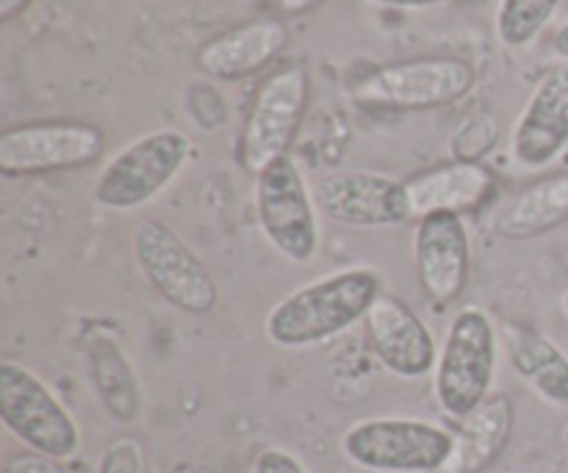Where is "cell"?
<instances>
[{
  "label": "cell",
  "mask_w": 568,
  "mask_h": 473,
  "mask_svg": "<svg viewBox=\"0 0 568 473\" xmlns=\"http://www.w3.org/2000/svg\"><path fill=\"white\" fill-rule=\"evenodd\" d=\"M383 297V277L366 266L333 271L286 294L264 321V332L281 349H308L333 341L366 319Z\"/></svg>",
  "instance_id": "obj_1"
},
{
  "label": "cell",
  "mask_w": 568,
  "mask_h": 473,
  "mask_svg": "<svg viewBox=\"0 0 568 473\" xmlns=\"http://www.w3.org/2000/svg\"><path fill=\"white\" fill-rule=\"evenodd\" d=\"M497 371V330L480 308H466L449 321L433 371L436 402L453 421H464L491 397Z\"/></svg>",
  "instance_id": "obj_2"
},
{
  "label": "cell",
  "mask_w": 568,
  "mask_h": 473,
  "mask_svg": "<svg viewBox=\"0 0 568 473\" xmlns=\"http://www.w3.org/2000/svg\"><path fill=\"white\" fill-rule=\"evenodd\" d=\"M131 253L150 288L183 316H211L220 288L209 266L164 222L144 216L131 236Z\"/></svg>",
  "instance_id": "obj_3"
},
{
  "label": "cell",
  "mask_w": 568,
  "mask_h": 473,
  "mask_svg": "<svg viewBox=\"0 0 568 473\" xmlns=\"http://www.w3.org/2000/svg\"><path fill=\"white\" fill-rule=\"evenodd\" d=\"M455 432L422 419H366L342 435V454L369 473H442Z\"/></svg>",
  "instance_id": "obj_4"
},
{
  "label": "cell",
  "mask_w": 568,
  "mask_h": 473,
  "mask_svg": "<svg viewBox=\"0 0 568 473\" xmlns=\"http://www.w3.org/2000/svg\"><path fill=\"white\" fill-rule=\"evenodd\" d=\"M0 421L28 449L50 460H72L81 430L48 382L22 363L0 360Z\"/></svg>",
  "instance_id": "obj_5"
},
{
  "label": "cell",
  "mask_w": 568,
  "mask_h": 473,
  "mask_svg": "<svg viewBox=\"0 0 568 473\" xmlns=\"http://www.w3.org/2000/svg\"><path fill=\"white\" fill-rule=\"evenodd\" d=\"M192 153V138L175 127L144 133L103 166L94 183V199L122 214L142 208L186 169Z\"/></svg>",
  "instance_id": "obj_6"
},
{
  "label": "cell",
  "mask_w": 568,
  "mask_h": 473,
  "mask_svg": "<svg viewBox=\"0 0 568 473\" xmlns=\"http://www.w3.org/2000/svg\"><path fill=\"white\" fill-rule=\"evenodd\" d=\"M477 72L455 55L397 61L372 70L353 86V97L364 105L392 111H430L464 100L475 89Z\"/></svg>",
  "instance_id": "obj_7"
},
{
  "label": "cell",
  "mask_w": 568,
  "mask_h": 473,
  "mask_svg": "<svg viewBox=\"0 0 568 473\" xmlns=\"http://www.w3.org/2000/svg\"><path fill=\"white\" fill-rule=\"evenodd\" d=\"M255 214L261 233L275 253L292 264H311L316 258V203L292 155H283L255 175Z\"/></svg>",
  "instance_id": "obj_8"
},
{
  "label": "cell",
  "mask_w": 568,
  "mask_h": 473,
  "mask_svg": "<svg viewBox=\"0 0 568 473\" xmlns=\"http://www.w3.org/2000/svg\"><path fill=\"white\" fill-rule=\"evenodd\" d=\"M311 97L308 70L300 64L272 72L255 92L244 120L239 158L250 175H261L270 164L288 155Z\"/></svg>",
  "instance_id": "obj_9"
},
{
  "label": "cell",
  "mask_w": 568,
  "mask_h": 473,
  "mask_svg": "<svg viewBox=\"0 0 568 473\" xmlns=\"http://www.w3.org/2000/svg\"><path fill=\"white\" fill-rule=\"evenodd\" d=\"M103 153L105 133L92 122L37 120L0 133V172L6 177L83 169Z\"/></svg>",
  "instance_id": "obj_10"
},
{
  "label": "cell",
  "mask_w": 568,
  "mask_h": 473,
  "mask_svg": "<svg viewBox=\"0 0 568 473\" xmlns=\"http://www.w3.org/2000/svg\"><path fill=\"white\" fill-rule=\"evenodd\" d=\"M314 203L325 219L355 230H381L414 219L408 186L377 172L342 169L316 177Z\"/></svg>",
  "instance_id": "obj_11"
},
{
  "label": "cell",
  "mask_w": 568,
  "mask_h": 473,
  "mask_svg": "<svg viewBox=\"0 0 568 473\" xmlns=\"http://www.w3.org/2000/svg\"><path fill=\"white\" fill-rule=\"evenodd\" d=\"M568 147V61L538 78L510 131V158L525 172H544Z\"/></svg>",
  "instance_id": "obj_12"
},
{
  "label": "cell",
  "mask_w": 568,
  "mask_h": 473,
  "mask_svg": "<svg viewBox=\"0 0 568 473\" xmlns=\"http://www.w3.org/2000/svg\"><path fill=\"white\" fill-rule=\"evenodd\" d=\"M414 266L422 288L436 305L464 297L471 275V238L460 214L436 210L414 227Z\"/></svg>",
  "instance_id": "obj_13"
},
{
  "label": "cell",
  "mask_w": 568,
  "mask_h": 473,
  "mask_svg": "<svg viewBox=\"0 0 568 473\" xmlns=\"http://www.w3.org/2000/svg\"><path fill=\"white\" fill-rule=\"evenodd\" d=\"M366 332L377 360L399 380H422L438 363V347L430 327L403 299L383 294L366 313Z\"/></svg>",
  "instance_id": "obj_14"
},
{
  "label": "cell",
  "mask_w": 568,
  "mask_h": 473,
  "mask_svg": "<svg viewBox=\"0 0 568 473\" xmlns=\"http://www.w3.org/2000/svg\"><path fill=\"white\" fill-rule=\"evenodd\" d=\"M286 22L277 17H258L211 37L209 42L200 44L194 61L200 72L214 81H242L272 64L286 50Z\"/></svg>",
  "instance_id": "obj_15"
},
{
  "label": "cell",
  "mask_w": 568,
  "mask_h": 473,
  "mask_svg": "<svg viewBox=\"0 0 568 473\" xmlns=\"http://www.w3.org/2000/svg\"><path fill=\"white\" fill-rule=\"evenodd\" d=\"M405 186L416 219L436 210L469 214L483 208L497 194V175L480 161H449L419 172L405 181Z\"/></svg>",
  "instance_id": "obj_16"
},
{
  "label": "cell",
  "mask_w": 568,
  "mask_h": 473,
  "mask_svg": "<svg viewBox=\"0 0 568 473\" xmlns=\"http://www.w3.org/2000/svg\"><path fill=\"white\" fill-rule=\"evenodd\" d=\"M514 435V404L503 393H491L455 432V449L442 473H486L508 449Z\"/></svg>",
  "instance_id": "obj_17"
},
{
  "label": "cell",
  "mask_w": 568,
  "mask_h": 473,
  "mask_svg": "<svg viewBox=\"0 0 568 473\" xmlns=\"http://www.w3.org/2000/svg\"><path fill=\"white\" fill-rule=\"evenodd\" d=\"M568 222V172L536 181L516 194L497 216V233L508 241L547 236Z\"/></svg>",
  "instance_id": "obj_18"
},
{
  "label": "cell",
  "mask_w": 568,
  "mask_h": 473,
  "mask_svg": "<svg viewBox=\"0 0 568 473\" xmlns=\"http://www.w3.org/2000/svg\"><path fill=\"white\" fill-rule=\"evenodd\" d=\"M508 352L516 374L552 408H568V354L544 332L519 327L508 332Z\"/></svg>",
  "instance_id": "obj_19"
},
{
  "label": "cell",
  "mask_w": 568,
  "mask_h": 473,
  "mask_svg": "<svg viewBox=\"0 0 568 473\" xmlns=\"http://www.w3.org/2000/svg\"><path fill=\"white\" fill-rule=\"evenodd\" d=\"M89 374L105 413L116 424H133L142 413V391L120 343L109 336L89 341Z\"/></svg>",
  "instance_id": "obj_20"
},
{
  "label": "cell",
  "mask_w": 568,
  "mask_h": 473,
  "mask_svg": "<svg viewBox=\"0 0 568 473\" xmlns=\"http://www.w3.org/2000/svg\"><path fill=\"white\" fill-rule=\"evenodd\" d=\"M564 0H499L494 31L503 48L521 50L538 39Z\"/></svg>",
  "instance_id": "obj_21"
},
{
  "label": "cell",
  "mask_w": 568,
  "mask_h": 473,
  "mask_svg": "<svg viewBox=\"0 0 568 473\" xmlns=\"http://www.w3.org/2000/svg\"><path fill=\"white\" fill-rule=\"evenodd\" d=\"M497 133V120H494L491 114H480L466 120L453 138L455 161H480V155L494 147Z\"/></svg>",
  "instance_id": "obj_22"
},
{
  "label": "cell",
  "mask_w": 568,
  "mask_h": 473,
  "mask_svg": "<svg viewBox=\"0 0 568 473\" xmlns=\"http://www.w3.org/2000/svg\"><path fill=\"white\" fill-rule=\"evenodd\" d=\"M253 473H308V471H305V465L300 463L292 452L270 446L264 449V452H258V457H255L253 463Z\"/></svg>",
  "instance_id": "obj_23"
},
{
  "label": "cell",
  "mask_w": 568,
  "mask_h": 473,
  "mask_svg": "<svg viewBox=\"0 0 568 473\" xmlns=\"http://www.w3.org/2000/svg\"><path fill=\"white\" fill-rule=\"evenodd\" d=\"M3 473H67L61 469L59 460H50L42 457L37 452H20V454H11L6 460Z\"/></svg>",
  "instance_id": "obj_24"
},
{
  "label": "cell",
  "mask_w": 568,
  "mask_h": 473,
  "mask_svg": "<svg viewBox=\"0 0 568 473\" xmlns=\"http://www.w3.org/2000/svg\"><path fill=\"white\" fill-rule=\"evenodd\" d=\"M377 6H386V9H405V11H422L433 9V6H444L449 0H372Z\"/></svg>",
  "instance_id": "obj_25"
},
{
  "label": "cell",
  "mask_w": 568,
  "mask_h": 473,
  "mask_svg": "<svg viewBox=\"0 0 568 473\" xmlns=\"http://www.w3.org/2000/svg\"><path fill=\"white\" fill-rule=\"evenodd\" d=\"M322 3H327V0H277V9L288 17H300V14H308V11L320 9Z\"/></svg>",
  "instance_id": "obj_26"
},
{
  "label": "cell",
  "mask_w": 568,
  "mask_h": 473,
  "mask_svg": "<svg viewBox=\"0 0 568 473\" xmlns=\"http://www.w3.org/2000/svg\"><path fill=\"white\" fill-rule=\"evenodd\" d=\"M31 3L33 0H0V20L3 22L14 20V17L22 14V11H26Z\"/></svg>",
  "instance_id": "obj_27"
},
{
  "label": "cell",
  "mask_w": 568,
  "mask_h": 473,
  "mask_svg": "<svg viewBox=\"0 0 568 473\" xmlns=\"http://www.w3.org/2000/svg\"><path fill=\"white\" fill-rule=\"evenodd\" d=\"M552 50L560 55V59L568 61V20L555 31L552 37Z\"/></svg>",
  "instance_id": "obj_28"
},
{
  "label": "cell",
  "mask_w": 568,
  "mask_h": 473,
  "mask_svg": "<svg viewBox=\"0 0 568 473\" xmlns=\"http://www.w3.org/2000/svg\"><path fill=\"white\" fill-rule=\"evenodd\" d=\"M166 473H203L194 463H175Z\"/></svg>",
  "instance_id": "obj_29"
},
{
  "label": "cell",
  "mask_w": 568,
  "mask_h": 473,
  "mask_svg": "<svg viewBox=\"0 0 568 473\" xmlns=\"http://www.w3.org/2000/svg\"><path fill=\"white\" fill-rule=\"evenodd\" d=\"M560 308H564V316H566V321H568V288L564 291V299H560Z\"/></svg>",
  "instance_id": "obj_30"
}]
</instances>
